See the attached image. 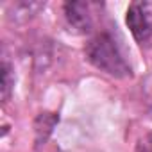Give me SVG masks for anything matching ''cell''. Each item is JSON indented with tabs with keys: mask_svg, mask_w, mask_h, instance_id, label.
Here are the masks:
<instances>
[{
	"mask_svg": "<svg viewBox=\"0 0 152 152\" xmlns=\"http://www.w3.org/2000/svg\"><path fill=\"white\" fill-rule=\"evenodd\" d=\"M86 57L88 61L100 72L111 75L115 79H125L132 75V68L125 59L118 41L109 31H102L95 34L86 43Z\"/></svg>",
	"mask_w": 152,
	"mask_h": 152,
	"instance_id": "1",
	"label": "cell"
},
{
	"mask_svg": "<svg viewBox=\"0 0 152 152\" xmlns=\"http://www.w3.org/2000/svg\"><path fill=\"white\" fill-rule=\"evenodd\" d=\"M125 23L132 38L140 45H147L152 39V4L132 2L125 11Z\"/></svg>",
	"mask_w": 152,
	"mask_h": 152,
	"instance_id": "2",
	"label": "cell"
},
{
	"mask_svg": "<svg viewBox=\"0 0 152 152\" xmlns=\"http://www.w3.org/2000/svg\"><path fill=\"white\" fill-rule=\"evenodd\" d=\"M66 23L77 31L79 34H88L93 31V16H91V4L88 2H66L63 6Z\"/></svg>",
	"mask_w": 152,
	"mask_h": 152,
	"instance_id": "3",
	"label": "cell"
},
{
	"mask_svg": "<svg viewBox=\"0 0 152 152\" xmlns=\"http://www.w3.org/2000/svg\"><path fill=\"white\" fill-rule=\"evenodd\" d=\"M59 122V116L56 113H39L36 122H34V131H36V143L41 145L47 141V138L50 136L52 129L56 127V124Z\"/></svg>",
	"mask_w": 152,
	"mask_h": 152,
	"instance_id": "4",
	"label": "cell"
},
{
	"mask_svg": "<svg viewBox=\"0 0 152 152\" xmlns=\"http://www.w3.org/2000/svg\"><path fill=\"white\" fill-rule=\"evenodd\" d=\"M41 9H45V2H16L13 4V13H15V22H25L38 15Z\"/></svg>",
	"mask_w": 152,
	"mask_h": 152,
	"instance_id": "5",
	"label": "cell"
},
{
	"mask_svg": "<svg viewBox=\"0 0 152 152\" xmlns=\"http://www.w3.org/2000/svg\"><path fill=\"white\" fill-rule=\"evenodd\" d=\"M0 70H2V100L9 102L15 90V68L7 59H4Z\"/></svg>",
	"mask_w": 152,
	"mask_h": 152,
	"instance_id": "6",
	"label": "cell"
},
{
	"mask_svg": "<svg viewBox=\"0 0 152 152\" xmlns=\"http://www.w3.org/2000/svg\"><path fill=\"white\" fill-rule=\"evenodd\" d=\"M143 99H145V106H147V111L152 115V73L145 79L143 83Z\"/></svg>",
	"mask_w": 152,
	"mask_h": 152,
	"instance_id": "7",
	"label": "cell"
},
{
	"mask_svg": "<svg viewBox=\"0 0 152 152\" xmlns=\"http://www.w3.org/2000/svg\"><path fill=\"white\" fill-rule=\"evenodd\" d=\"M136 152H152V132H147L138 140Z\"/></svg>",
	"mask_w": 152,
	"mask_h": 152,
	"instance_id": "8",
	"label": "cell"
}]
</instances>
